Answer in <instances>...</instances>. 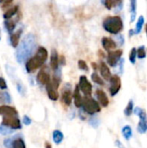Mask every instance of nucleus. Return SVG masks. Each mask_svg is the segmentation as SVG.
Segmentation results:
<instances>
[{"label":"nucleus","mask_w":147,"mask_h":148,"mask_svg":"<svg viewBox=\"0 0 147 148\" xmlns=\"http://www.w3.org/2000/svg\"><path fill=\"white\" fill-rule=\"evenodd\" d=\"M62 74H61V70L58 69H56L55 70V73L54 74V76H53V80H52V85H53V87L55 88V89H57L58 88H59V86H60V84H61V82H62Z\"/></svg>","instance_id":"obj_19"},{"label":"nucleus","mask_w":147,"mask_h":148,"mask_svg":"<svg viewBox=\"0 0 147 148\" xmlns=\"http://www.w3.org/2000/svg\"><path fill=\"white\" fill-rule=\"evenodd\" d=\"M91 78H92V81L94 82V83H97V84H99V85H101V86H103L104 85V82H103V80L101 78V76L97 74V73H93L92 75H91Z\"/></svg>","instance_id":"obj_28"},{"label":"nucleus","mask_w":147,"mask_h":148,"mask_svg":"<svg viewBox=\"0 0 147 148\" xmlns=\"http://www.w3.org/2000/svg\"><path fill=\"white\" fill-rule=\"evenodd\" d=\"M36 80L37 82L42 84V85H47L50 82V76L49 74L45 70V69H41L39 73L36 75Z\"/></svg>","instance_id":"obj_11"},{"label":"nucleus","mask_w":147,"mask_h":148,"mask_svg":"<svg viewBox=\"0 0 147 148\" xmlns=\"http://www.w3.org/2000/svg\"><path fill=\"white\" fill-rule=\"evenodd\" d=\"M103 28L108 33L117 35L124 28L123 21L119 16H108L103 21Z\"/></svg>","instance_id":"obj_3"},{"label":"nucleus","mask_w":147,"mask_h":148,"mask_svg":"<svg viewBox=\"0 0 147 148\" xmlns=\"http://www.w3.org/2000/svg\"><path fill=\"white\" fill-rule=\"evenodd\" d=\"M1 125L9 127L12 130L21 129L22 127L20 120L17 118V116H3Z\"/></svg>","instance_id":"obj_6"},{"label":"nucleus","mask_w":147,"mask_h":148,"mask_svg":"<svg viewBox=\"0 0 147 148\" xmlns=\"http://www.w3.org/2000/svg\"><path fill=\"white\" fill-rule=\"evenodd\" d=\"M122 135L123 137L126 140H129L132 136H133V129L130 126H125L123 128H122Z\"/></svg>","instance_id":"obj_24"},{"label":"nucleus","mask_w":147,"mask_h":148,"mask_svg":"<svg viewBox=\"0 0 147 148\" xmlns=\"http://www.w3.org/2000/svg\"><path fill=\"white\" fill-rule=\"evenodd\" d=\"M63 139H64V135L60 130H55L53 132V140L55 144L58 145V144L62 143Z\"/></svg>","instance_id":"obj_22"},{"label":"nucleus","mask_w":147,"mask_h":148,"mask_svg":"<svg viewBox=\"0 0 147 148\" xmlns=\"http://www.w3.org/2000/svg\"><path fill=\"white\" fill-rule=\"evenodd\" d=\"M89 123H90V125H91L93 127H94V128H97V127H99L100 121H99V120H98L96 117H93V118H91V119H90V121H89Z\"/></svg>","instance_id":"obj_35"},{"label":"nucleus","mask_w":147,"mask_h":148,"mask_svg":"<svg viewBox=\"0 0 147 148\" xmlns=\"http://www.w3.org/2000/svg\"><path fill=\"white\" fill-rule=\"evenodd\" d=\"M12 144H13V140L12 139H6L3 141V145L6 148H13Z\"/></svg>","instance_id":"obj_36"},{"label":"nucleus","mask_w":147,"mask_h":148,"mask_svg":"<svg viewBox=\"0 0 147 148\" xmlns=\"http://www.w3.org/2000/svg\"><path fill=\"white\" fill-rule=\"evenodd\" d=\"M133 100H131V101H129L127 106L126 107V108L124 110V114L126 116L129 117L133 114Z\"/></svg>","instance_id":"obj_27"},{"label":"nucleus","mask_w":147,"mask_h":148,"mask_svg":"<svg viewBox=\"0 0 147 148\" xmlns=\"http://www.w3.org/2000/svg\"><path fill=\"white\" fill-rule=\"evenodd\" d=\"M79 88L82 91V93L86 96H90L92 94V84L88 82V78L85 75H81L80 77L79 82Z\"/></svg>","instance_id":"obj_9"},{"label":"nucleus","mask_w":147,"mask_h":148,"mask_svg":"<svg viewBox=\"0 0 147 148\" xmlns=\"http://www.w3.org/2000/svg\"><path fill=\"white\" fill-rule=\"evenodd\" d=\"M0 89H7V84H6V82L5 80L3 78V77H0Z\"/></svg>","instance_id":"obj_37"},{"label":"nucleus","mask_w":147,"mask_h":148,"mask_svg":"<svg viewBox=\"0 0 147 148\" xmlns=\"http://www.w3.org/2000/svg\"><path fill=\"white\" fill-rule=\"evenodd\" d=\"M0 115L17 116V111L13 107L7 106V105H2V106H0Z\"/></svg>","instance_id":"obj_10"},{"label":"nucleus","mask_w":147,"mask_h":148,"mask_svg":"<svg viewBox=\"0 0 147 148\" xmlns=\"http://www.w3.org/2000/svg\"><path fill=\"white\" fill-rule=\"evenodd\" d=\"M110 81V88H109V91H110V95L112 96H115L119 91L121 88V80L120 77L117 75H112Z\"/></svg>","instance_id":"obj_7"},{"label":"nucleus","mask_w":147,"mask_h":148,"mask_svg":"<svg viewBox=\"0 0 147 148\" xmlns=\"http://www.w3.org/2000/svg\"><path fill=\"white\" fill-rule=\"evenodd\" d=\"M130 12H131V22L133 23L136 19V15H137V1L132 0L130 2Z\"/></svg>","instance_id":"obj_21"},{"label":"nucleus","mask_w":147,"mask_h":148,"mask_svg":"<svg viewBox=\"0 0 147 148\" xmlns=\"http://www.w3.org/2000/svg\"><path fill=\"white\" fill-rule=\"evenodd\" d=\"M36 39L32 34L26 35L22 40L20 45L16 51V58L19 63H23L28 61L36 49Z\"/></svg>","instance_id":"obj_1"},{"label":"nucleus","mask_w":147,"mask_h":148,"mask_svg":"<svg viewBox=\"0 0 147 148\" xmlns=\"http://www.w3.org/2000/svg\"><path fill=\"white\" fill-rule=\"evenodd\" d=\"M22 34V29L17 30L15 33H11L10 36V44L13 48H16L18 46L19 43V40H20V36Z\"/></svg>","instance_id":"obj_18"},{"label":"nucleus","mask_w":147,"mask_h":148,"mask_svg":"<svg viewBox=\"0 0 147 148\" xmlns=\"http://www.w3.org/2000/svg\"><path fill=\"white\" fill-rule=\"evenodd\" d=\"M17 10H18V5H15V6L10 8V9H9L7 11H5V13L3 14V18L6 19V20H7V19H10L14 15L16 14Z\"/></svg>","instance_id":"obj_23"},{"label":"nucleus","mask_w":147,"mask_h":148,"mask_svg":"<svg viewBox=\"0 0 147 148\" xmlns=\"http://www.w3.org/2000/svg\"><path fill=\"white\" fill-rule=\"evenodd\" d=\"M100 72H101V76L106 81H109L111 79V77H112L111 71H110L108 66L104 62H101V63H100Z\"/></svg>","instance_id":"obj_14"},{"label":"nucleus","mask_w":147,"mask_h":148,"mask_svg":"<svg viewBox=\"0 0 147 148\" xmlns=\"http://www.w3.org/2000/svg\"><path fill=\"white\" fill-rule=\"evenodd\" d=\"M58 65H59V56L57 51L55 49H52L51 56H50V67L52 69L55 71L56 69H58Z\"/></svg>","instance_id":"obj_17"},{"label":"nucleus","mask_w":147,"mask_h":148,"mask_svg":"<svg viewBox=\"0 0 147 148\" xmlns=\"http://www.w3.org/2000/svg\"><path fill=\"white\" fill-rule=\"evenodd\" d=\"M48 50L44 47H39L36 55L26 62L25 68L28 73H33L37 69L42 66V64L48 59Z\"/></svg>","instance_id":"obj_2"},{"label":"nucleus","mask_w":147,"mask_h":148,"mask_svg":"<svg viewBox=\"0 0 147 148\" xmlns=\"http://www.w3.org/2000/svg\"><path fill=\"white\" fill-rule=\"evenodd\" d=\"M11 3H12V1H5V2H3V8H6V7H7V6H9Z\"/></svg>","instance_id":"obj_40"},{"label":"nucleus","mask_w":147,"mask_h":148,"mask_svg":"<svg viewBox=\"0 0 147 148\" xmlns=\"http://www.w3.org/2000/svg\"><path fill=\"white\" fill-rule=\"evenodd\" d=\"M45 148H52L51 144L49 142H45Z\"/></svg>","instance_id":"obj_42"},{"label":"nucleus","mask_w":147,"mask_h":148,"mask_svg":"<svg viewBox=\"0 0 147 148\" xmlns=\"http://www.w3.org/2000/svg\"><path fill=\"white\" fill-rule=\"evenodd\" d=\"M78 67H79V69H81V70L88 71V66L87 65L86 62L83 61V60H79V62H78Z\"/></svg>","instance_id":"obj_34"},{"label":"nucleus","mask_w":147,"mask_h":148,"mask_svg":"<svg viewBox=\"0 0 147 148\" xmlns=\"http://www.w3.org/2000/svg\"><path fill=\"white\" fill-rule=\"evenodd\" d=\"M82 107L84 111L91 115L101 112V107L98 104V102L89 96H87L83 99Z\"/></svg>","instance_id":"obj_5"},{"label":"nucleus","mask_w":147,"mask_h":148,"mask_svg":"<svg viewBox=\"0 0 147 148\" xmlns=\"http://www.w3.org/2000/svg\"><path fill=\"white\" fill-rule=\"evenodd\" d=\"M23 123L24 125H26V126H29V125L31 124V119H30L29 116L24 115L23 118Z\"/></svg>","instance_id":"obj_38"},{"label":"nucleus","mask_w":147,"mask_h":148,"mask_svg":"<svg viewBox=\"0 0 147 148\" xmlns=\"http://www.w3.org/2000/svg\"><path fill=\"white\" fill-rule=\"evenodd\" d=\"M14 133V130L9 128V127H6L3 125L0 126V134H3V135H9V134H11Z\"/></svg>","instance_id":"obj_33"},{"label":"nucleus","mask_w":147,"mask_h":148,"mask_svg":"<svg viewBox=\"0 0 147 148\" xmlns=\"http://www.w3.org/2000/svg\"><path fill=\"white\" fill-rule=\"evenodd\" d=\"M137 56L139 59H143L146 56V49L145 46H140L138 49H137Z\"/></svg>","instance_id":"obj_31"},{"label":"nucleus","mask_w":147,"mask_h":148,"mask_svg":"<svg viewBox=\"0 0 147 148\" xmlns=\"http://www.w3.org/2000/svg\"><path fill=\"white\" fill-rule=\"evenodd\" d=\"M4 26L7 29L8 32H10L11 34V32L15 29V27H16V23L14 20L12 19H7L4 21Z\"/></svg>","instance_id":"obj_26"},{"label":"nucleus","mask_w":147,"mask_h":148,"mask_svg":"<svg viewBox=\"0 0 147 148\" xmlns=\"http://www.w3.org/2000/svg\"><path fill=\"white\" fill-rule=\"evenodd\" d=\"M92 66H93V68H94V70H96V69H97V68H98V67H97V65H96L94 62H92Z\"/></svg>","instance_id":"obj_44"},{"label":"nucleus","mask_w":147,"mask_h":148,"mask_svg":"<svg viewBox=\"0 0 147 148\" xmlns=\"http://www.w3.org/2000/svg\"><path fill=\"white\" fill-rule=\"evenodd\" d=\"M46 90L48 93V96L51 101H57L58 100V93L56 91V89L53 87L51 82H49L47 85H46Z\"/></svg>","instance_id":"obj_15"},{"label":"nucleus","mask_w":147,"mask_h":148,"mask_svg":"<svg viewBox=\"0 0 147 148\" xmlns=\"http://www.w3.org/2000/svg\"><path fill=\"white\" fill-rule=\"evenodd\" d=\"M133 35H135L134 29H130V31H129V36H133Z\"/></svg>","instance_id":"obj_43"},{"label":"nucleus","mask_w":147,"mask_h":148,"mask_svg":"<svg viewBox=\"0 0 147 148\" xmlns=\"http://www.w3.org/2000/svg\"><path fill=\"white\" fill-rule=\"evenodd\" d=\"M122 55H123V51L121 49L110 51L107 55V63L111 67H116L119 62L120 61Z\"/></svg>","instance_id":"obj_8"},{"label":"nucleus","mask_w":147,"mask_h":148,"mask_svg":"<svg viewBox=\"0 0 147 148\" xmlns=\"http://www.w3.org/2000/svg\"><path fill=\"white\" fill-rule=\"evenodd\" d=\"M101 43H102V46L105 49V50L109 51V52L111 50L116 49V47H117L116 42L110 37H103L101 40Z\"/></svg>","instance_id":"obj_12"},{"label":"nucleus","mask_w":147,"mask_h":148,"mask_svg":"<svg viewBox=\"0 0 147 148\" xmlns=\"http://www.w3.org/2000/svg\"><path fill=\"white\" fill-rule=\"evenodd\" d=\"M73 98H74V101H75V107L76 108H81L82 103H83V99H82V97L81 95L79 86H77V85L75 88V92H74V95H73Z\"/></svg>","instance_id":"obj_16"},{"label":"nucleus","mask_w":147,"mask_h":148,"mask_svg":"<svg viewBox=\"0 0 147 148\" xmlns=\"http://www.w3.org/2000/svg\"><path fill=\"white\" fill-rule=\"evenodd\" d=\"M0 40H1V30H0Z\"/></svg>","instance_id":"obj_45"},{"label":"nucleus","mask_w":147,"mask_h":148,"mask_svg":"<svg viewBox=\"0 0 147 148\" xmlns=\"http://www.w3.org/2000/svg\"><path fill=\"white\" fill-rule=\"evenodd\" d=\"M12 147H13V148H26L25 143H24L23 140H22V139H16V140H14Z\"/></svg>","instance_id":"obj_29"},{"label":"nucleus","mask_w":147,"mask_h":148,"mask_svg":"<svg viewBox=\"0 0 147 148\" xmlns=\"http://www.w3.org/2000/svg\"><path fill=\"white\" fill-rule=\"evenodd\" d=\"M96 97L100 102V104L104 107V108H107L109 104V100H108V97L107 95V94L101 90V89H98L96 91Z\"/></svg>","instance_id":"obj_13"},{"label":"nucleus","mask_w":147,"mask_h":148,"mask_svg":"<svg viewBox=\"0 0 147 148\" xmlns=\"http://www.w3.org/2000/svg\"><path fill=\"white\" fill-rule=\"evenodd\" d=\"M59 62H61L62 64L65 65V57H64L63 56H61V58L59 59Z\"/></svg>","instance_id":"obj_41"},{"label":"nucleus","mask_w":147,"mask_h":148,"mask_svg":"<svg viewBox=\"0 0 147 148\" xmlns=\"http://www.w3.org/2000/svg\"><path fill=\"white\" fill-rule=\"evenodd\" d=\"M144 23H145V18L143 16H140L136 23V26H135V29H134V33L135 35L137 34H139L143 29V25H144Z\"/></svg>","instance_id":"obj_25"},{"label":"nucleus","mask_w":147,"mask_h":148,"mask_svg":"<svg viewBox=\"0 0 147 148\" xmlns=\"http://www.w3.org/2000/svg\"><path fill=\"white\" fill-rule=\"evenodd\" d=\"M115 146L117 147L118 148H126L125 147H124V145L119 140H117L116 141H115Z\"/></svg>","instance_id":"obj_39"},{"label":"nucleus","mask_w":147,"mask_h":148,"mask_svg":"<svg viewBox=\"0 0 147 148\" xmlns=\"http://www.w3.org/2000/svg\"><path fill=\"white\" fill-rule=\"evenodd\" d=\"M72 94L70 92V89H68L66 88L63 93H62V101L63 102L67 105V106H69L72 102Z\"/></svg>","instance_id":"obj_20"},{"label":"nucleus","mask_w":147,"mask_h":148,"mask_svg":"<svg viewBox=\"0 0 147 148\" xmlns=\"http://www.w3.org/2000/svg\"><path fill=\"white\" fill-rule=\"evenodd\" d=\"M120 1H114V0H107L105 2H103L105 7L108 10H111L113 7H115L118 3H119Z\"/></svg>","instance_id":"obj_30"},{"label":"nucleus","mask_w":147,"mask_h":148,"mask_svg":"<svg viewBox=\"0 0 147 148\" xmlns=\"http://www.w3.org/2000/svg\"><path fill=\"white\" fill-rule=\"evenodd\" d=\"M146 34H147V24H146Z\"/></svg>","instance_id":"obj_46"},{"label":"nucleus","mask_w":147,"mask_h":148,"mask_svg":"<svg viewBox=\"0 0 147 148\" xmlns=\"http://www.w3.org/2000/svg\"><path fill=\"white\" fill-rule=\"evenodd\" d=\"M133 113L139 117V121L137 128L139 134H146L147 132V114L146 111L143 108L137 107L136 108L133 109Z\"/></svg>","instance_id":"obj_4"},{"label":"nucleus","mask_w":147,"mask_h":148,"mask_svg":"<svg viewBox=\"0 0 147 148\" xmlns=\"http://www.w3.org/2000/svg\"><path fill=\"white\" fill-rule=\"evenodd\" d=\"M136 58H137V49L136 48H133L129 54V61L133 64H134L136 62Z\"/></svg>","instance_id":"obj_32"}]
</instances>
